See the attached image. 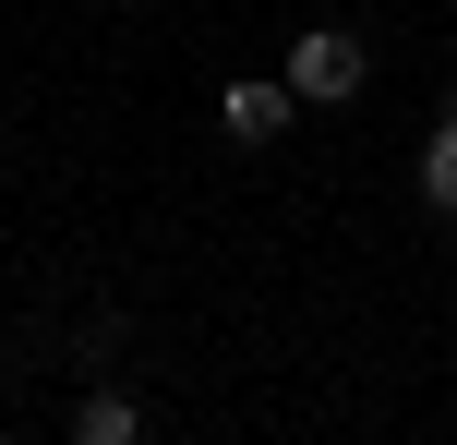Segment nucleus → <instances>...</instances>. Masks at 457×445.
<instances>
[{"label":"nucleus","instance_id":"4","mask_svg":"<svg viewBox=\"0 0 457 445\" xmlns=\"http://www.w3.org/2000/svg\"><path fill=\"white\" fill-rule=\"evenodd\" d=\"M421 205H434V217H457V109L421 133Z\"/></svg>","mask_w":457,"mask_h":445},{"label":"nucleus","instance_id":"3","mask_svg":"<svg viewBox=\"0 0 457 445\" xmlns=\"http://www.w3.org/2000/svg\"><path fill=\"white\" fill-rule=\"evenodd\" d=\"M289 109H301L289 85H228V133H241V144H277V133H289Z\"/></svg>","mask_w":457,"mask_h":445},{"label":"nucleus","instance_id":"1","mask_svg":"<svg viewBox=\"0 0 457 445\" xmlns=\"http://www.w3.org/2000/svg\"><path fill=\"white\" fill-rule=\"evenodd\" d=\"M373 48L349 37V24H313V37H289V96H313V109H337V96H361Z\"/></svg>","mask_w":457,"mask_h":445},{"label":"nucleus","instance_id":"2","mask_svg":"<svg viewBox=\"0 0 457 445\" xmlns=\"http://www.w3.org/2000/svg\"><path fill=\"white\" fill-rule=\"evenodd\" d=\"M72 445H145V409L120 385H96V398H72Z\"/></svg>","mask_w":457,"mask_h":445}]
</instances>
